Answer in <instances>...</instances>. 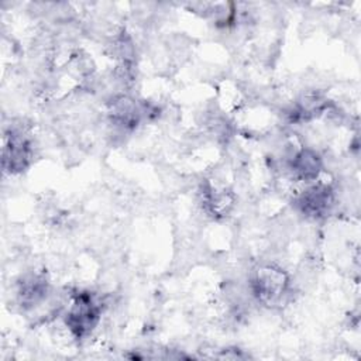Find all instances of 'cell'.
Returning <instances> with one entry per match:
<instances>
[{
	"label": "cell",
	"instance_id": "obj_4",
	"mask_svg": "<svg viewBox=\"0 0 361 361\" xmlns=\"http://www.w3.org/2000/svg\"><path fill=\"white\" fill-rule=\"evenodd\" d=\"M334 202L333 189L324 183H316L307 186L296 199L299 210L313 219L324 217Z\"/></svg>",
	"mask_w": 361,
	"mask_h": 361
},
{
	"label": "cell",
	"instance_id": "obj_6",
	"mask_svg": "<svg viewBox=\"0 0 361 361\" xmlns=\"http://www.w3.org/2000/svg\"><path fill=\"white\" fill-rule=\"evenodd\" d=\"M48 292V282L42 275L34 274L24 278L20 282L18 288V299L20 303L24 306H34L38 305L41 300L45 299Z\"/></svg>",
	"mask_w": 361,
	"mask_h": 361
},
{
	"label": "cell",
	"instance_id": "obj_3",
	"mask_svg": "<svg viewBox=\"0 0 361 361\" xmlns=\"http://www.w3.org/2000/svg\"><path fill=\"white\" fill-rule=\"evenodd\" d=\"M32 158L31 140L25 131L10 128L4 134L3 142V168L8 173H20L25 171Z\"/></svg>",
	"mask_w": 361,
	"mask_h": 361
},
{
	"label": "cell",
	"instance_id": "obj_1",
	"mask_svg": "<svg viewBox=\"0 0 361 361\" xmlns=\"http://www.w3.org/2000/svg\"><path fill=\"white\" fill-rule=\"evenodd\" d=\"M252 295L264 305H279L289 289V278L283 269L275 265H261L250 282Z\"/></svg>",
	"mask_w": 361,
	"mask_h": 361
},
{
	"label": "cell",
	"instance_id": "obj_5",
	"mask_svg": "<svg viewBox=\"0 0 361 361\" xmlns=\"http://www.w3.org/2000/svg\"><path fill=\"white\" fill-rule=\"evenodd\" d=\"M290 169L295 178L305 182H312L317 179L322 171V158L316 151L303 148L293 155L290 161Z\"/></svg>",
	"mask_w": 361,
	"mask_h": 361
},
{
	"label": "cell",
	"instance_id": "obj_2",
	"mask_svg": "<svg viewBox=\"0 0 361 361\" xmlns=\"http://www.w3.org/2000/svg\"><path fill=\"white\" fill-rule=\"evenodd\" d=\"M102 306L90 292H78L66 313V326L76 338H83L97 326Z\"/></svg>",
	"mask_w": 361,
	"mask_h": 361
}]
</instances>
